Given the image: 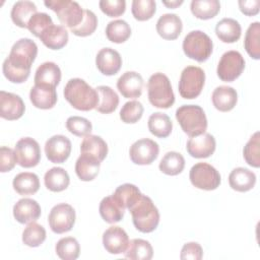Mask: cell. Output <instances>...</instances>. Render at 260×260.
Masks as SVG:
<instances>
[{"instance_id": "c3c4849f", "label": "cell", "mask_w": 260, "mask_h": 260, "mask_svg": "<svg viewBox=\"0 0 260 260\" xmlns=\"http://www.w3.org/2000/svg\"><path fill=\"white\" fill-rule=\"evenodd\" d=\"M66 128L70 133H72L75 136L85 137L90 134L92 130V125L87 119L83 117L72 116L67 119Z\"/></svg>"}, {"instance_id": "5b68a950", "label": "cell", "mask_w": 260, "mask_h": 260, "mask_svg": "<svg viewBox=\"0 0 260 260\" xmlns=\"http://www.w3.org/2000/svg\"><path fill=\"white\" fill-rule=\"evenodd\" d=\"M149 103L159 109H169L175 103V94L169 77L160 72L152 74L147 82Z\"/></svg>"}, {"instance_id": "ba28073f", "label": "cell", "mask_w": 260, "mask_h": 260, "mask_svg": "<svg viewBox=\"0 0 260 260\" xmlns=\"http://www.w3.org/2000/svg\"><path fill=\"white\" fill-rule=\"evenodd\" d=\"M205 73L198 66H187L183 69L179 80V93L182 98L192 100L197 98L204 86Z\"/></svg>"}, {"instance_id": "3957f363", "label": "cell", "mask_w": 260, "mask_h": 260, "mask_svg": "<svg viewBox=\"0 0 260 260\" xmlns=\"http://www.w3.org/2000/svg\"><path fill=\"white\" fill-rule=\"evenodd\" d=\"M132 221L136 230L141 233L153 232L159 222V212L152 200L141 194V196L129 207Z\"/></svg>"}, {"instance_id": "d6986e66", "label": "cell", "mask_w": 260, "mask_h": 260, "mask_svg": "<svg viewBox=\"0 0 260 260\" xmlns=\"http://www.w3.org/2000/svg\"><path fill=\"white\" fill-rule=\"evenodd\" d=\"M117 87L124 98L137 99L142 93L143 78L135 71H126L119 77Z\"/></svg>"}, {"instance_id": "8992f818", "label": "cell", "mask_w": 260, "mask_h": 260, "mask_svg": "<svg viewBox=\"0 0 260 260\" xmlns=\"http://www.w3.org/2000/svg\"><path fill=\"white\" fill-rule=\"evenodd\" d=\"M212 50V40L201 30H192L184 38L183 51L190 59L204 62L210 57Z\"/></svg>"}, {"instance_id": "f1b7e54d", "label": "cell", "mask_w": 260, "mask_h": 260, "mask_svg": "<svg viewBox=\"0 0 260 260\" xmlns=\"http://www.w3.org/2000/svg\"><path fill=\"white\" fill-rule=\"evenodd\" d=\"M80 152L91 155L103 161L108 154V145L106 141L98 135H87L80 144Z\"/></svg>"}, {"instance_id": "9a60e30c", "label": "cell", "mask_w": 260, "mask_h": 260, "mask_svg": "<svg viewBox=\"0 0 260 260\" xmlns=\"http://www.w3.org/2000/svg\"><path fill=\"white\" fill-rule=\"evenodd\" d=\"M25 111L22 99L12 92L0 91V116L3 119L12 121L19 119Z\"/></svg>"}, {"instance_id": "bcb514c9", "label": "cell", "mask_w": 260, "mask_h": 260, "mask_svg": "<svg viewBox=\"0 0 260 260\" xmlns=\"http://www.w3.org/2000/svg\"><path fill=\"white\" fill-rule=\"evenodd\" d=\"M143 106L138 101H130L124 104L120 111V119L127 124L138 122L143 115Z\"/></svg>"}, {"instance_id": "30bf717a", "label": "cell", "mask_w": 260, "mask_h": 260, "mask_svg": "<svg viewBox=\"0 0 260 260\" xmlns=\"http://www.w3.org/2000/svg\"><path fill=\"white\" fill-rule=\"evenodd\" d=\"M245 69V60L240 52L228 51L222 54L217 65V76L225 82L236 80Z\"/></svg>"}, {"instance_id": "f35d334b", "label": "cell", "mask_w": 260, "mask_h": 260, "mask_svg": "<svg viewBox=\"0 0 260 260\" xmlns=\"http://www.w3.org/2000/svg\"><path fill=\"white\" fill-rule=\"evenodd\" d=\"M106 36L109 41L121 44L126 42L131 36V27L123 19L112 20L106 27Z\"/></svg>"}, {"instance_id": "cb8c5ba5", "label": "cell", "mask_w": 260, "mask_h": 260, "mask_svg": "<svg viewBox=\"0 0 260 260\" xmlns=\"http://www.w3.org/2000/svg\"><path fill=\"white\" fill-rule=\"evenodd\" d=\"M211 100L215 109L220 112H229L237 105L238 93L232 86L220 85L213 90Z\"/></svg>"}, {"instance_id": "816d5d0a", "label": "cell", "mask_w": 260, "mask_h": 260, "mask_svg": "<svg viewBox=\"0 0 260 260\" xmlns=\"http://www.w3.org/2000/svg\"><path fill=\"white\" fill-rule=\"evenodd\" d=\"M17 162L16 155L13 149L7 146H1L0 148V172L6 173L11 171Z\"/></svg>"}, {"instance_id": "7bdbcfd3", "label": "cell", "mask_w": 260, "mask_h": 260, "mask_svg": "<svg viewBox=\"0 0 260 260\" xmlns=\"http://www.w3.org/2000/svg\"><path fill=\"white\" fill-rule=\"evenodd\" d=\"M46 240V230L36 221L29 222L22 233V242L28 247H39Z\"/></svg>"}, {"instance_id": "7dc6e473", "label": "cell", "mask_w": 260, "mask_h": 260, "mask_svg": "<svg viewBox=\"0 0 260 260\" xmlns=\"http://www.w3.org/2000/svg\"><path fill=\"white\" fill-rule=\"evenodd\" d=\"M98 26V18L95 14L88 9L84 10V16L82 21L75 27L70 28L71 32L78 37H87L94 32Z\"/></svg>"}, {"instance_id": "f5cc1de1", "label": "cell", "mask_w": 260, "mask_h": 260, "mask_svg": "<svg viewBox=\"0 0 260 260\" xmlns=\"http://www.w3.org/2000/svg\"><path fill=\"white\" fill-rule=\"evenodd\" d=\"M203 256V250L201 246L196 242L186 243L180 254L182 260H200Z\"/></svg>"}, {"instance_id": "9c48e42d", "label": "cell", "mask_w": 260, "mask_h": 260, "mask_svg": "<svg viewBox=\"0 0 260 260\" xmlns=\"http://www.w3.org/2000/svg\"><path fill=\"white\" fill-rule=\"evenodd\" d=\"M192 185L201 190H215L221 182L220 175L214 167L207 162L194 165L189 174Z\"/></svg>"}, {"instance_id": "277c9868", "label": "cell", "mask_w": 260, "mask_h": 260, "mask_svg": "<svg viewBox=\"0 0 260 260\" xmlns=\"http://www.w3.org/2000/svg\"><path fill=\"white\" fill-rule=\"evenodd\" d=\"M176 119L182 130L189 136L194 137L205 133L207 119L203 109L197 105H184L177 109Z\"/></svg>"}, {"instance_id": "7a4b0ae2", "label": "cell", "mask_w": 260, "mask_h": 260, "mask_svg": "<svg viewBox=\"0 0 260 260\" xmlns=\"http://www.w3.org/2000/svg\"><path fill=\"white\" fill-rule=\"evenodd\" d=\"M64 98L75 109L79 111H90L95 109L99 103V94L81 78L70 79L64 87Z\"/></svg>"}, {"instance_id": "4fadbf2b", "label": "cell", "mask_w": 260, "mask_h": 260, "mask_svg": "<svg viewBox=\"0 0 260 260\" xmlns=\"http://www.w3.org/2000/svg\"><path fill=\"white\" fill-rule=\"evenodd\" d=\"M158 152V144L149 138H142L135 141L129 149L131 160L140 166L150 165L156 159Z\"/></svg>"}, {"instance_id": "e0dca14e", "label": "cell", "mask_w": 260, "mask_h": 260, "mask_svg": "<svg viewBox=\"0 0 260 260\" xmlns=\"http://www.w3.org/2000/svg\"><path fill=\"white\" fill-rule=\"evenodd\" d=\"M216 147L214 137L209 133H203L198 136L190 137L186 149L188 153L196 158H205L210 156Z\"/></svg>"}, {"instance_id": "db71d44e", "label": "cell", "mask_w": 260, "mask_h": 260, "mask_svg": "<svg viewBox=\"0 0 260 260\" xmlns=\"http://www.w3.org/2000/svg\"><path fill=\"white\" fill-rule=\"evenodd\" d=\"M238 3L240 10L247 16H253L259 12V0H240Z\"/></svg>"}, {"instance_id": "5bb4252c", "label": "cell", "mask_w": 260, "mask_h": 260, "mask_svg": "<svg viewBox=\"0 0 260 260\" xmlns=\"http://www.w3.org/2000/svg\"><path fill=\"white\" fill-rule=\"evenodd\" d=\"M47 158L54 164H63L70 155L71 141L64 135H54L45 144Z\"/></svg>"}, {"instance_id": "4316f807", "label": "cell", "mask_w": 260, "mask_h": 260, "mask_svg": "<svg viewBox=\"0 0 260 260\" xmlns=\"http://www.w3.org/2000/svg\"><path fill=\"white\" fill-rule=\"evenodd\" d=\"M101 161L88 154L81 153L75 164V173L81 181H92L99 174Z\"/></svg>"}, {"instance_id": "44dd1931", "label": "cell", "mask_w": 260, "mask_h": 260, "mask_svg": "<svg viewBox=\"0 0 260 260\" xmlns=\"http://www.w3.org/2000/svg\"><path fill=\"white\" fill-rule=\"evenodd\" d=\"M183 23L175 13L162 14L156 22V31L165 40H176L182 32Z\"/></svg>"}, {"instance_id": "60d3db41", "label": "cell", "mask_w": 260, "mask_h": 260, "mask_svg": "<svg viewBox=\"0 0 260 260\" xmlns=\"http://www.w3.org/2000/svg\"><path fill=\"white\" fill-rule=\"evenodd\" d=\"M141 192L139 189L133 184H123L120 185L115 192L113 193V197L119 202V204L123 208L129 209V207L136 202V200L141 196Z\"/></svg>"}, {"instance_id": "b9f144b4", "label": "cell", "mask_w": 260, "mask_h": 260, "mask_svg": "<svg viewBox=\"0 0 260 260\" xmlns=\"http://www.w3.org/2000/svg\"><path fill=\"white\" fill-rule=\"evenodd\" d=\"M55 250L58 257L63 260H75L79 256L80 246L75 238L66 237L57 242Z\"/></svg>"}, {"instance_id": "8fae6325", "label": "cell", "mask_w": 260, "mask_h": 260, "mask_svg": "<svg viewBox=\"0 0 260 260\" xmlns=\"http://www.w3.org/2000/svg\"><path fill=\"white\" fill-rule=\"evenodd\" d=\"M75 217V210L70 204L59 203L51 209L48 221L55 234H64L72 230Z\"/></svg>"}, {"instance_id": "f546056e", "label": "cell", "mask_w": 260, "mask_h": 260, "mask_svg": "<svg viewBox=\"0 0 260 260\" xmlns=\"http://www.w3.org/2000/svg\"><path fill=\"white\" fill-rule=\"evenodd\" d=\"M37 6L31 1L21 0L13 4L11 9V19L19 27H27L29 19L36 14Z\"/></svg>"}, {"instance_id": "836d02e7", "label": "cell", "mask_w": 260, "mask_h": 260, "mask_svg": "<svg viewBox=\"0 0 260 260\" xmlns=\"http://www.w3.org/2000/svg\"><path fill=\"white\" fill-rule=\"evenodd\" d=\"M95 89L99 94V103L95 110L103 114L114 112L119 105V96L116 91L107 85H100Z\"/></svg>"}, {"instance_id": "ac0fdd59", "label": "cell", "mask_w": 260, "mask_h": 260, "mask_svg": "<svg viewBox=\"0 0 260 260\" xmlns=\"http://www.w3.org/2000/svg\"><path fill=\"white\" fill-rule=\"evenodd\" d=\"M95 65L102 74L115 75L122 66V58L118 51L112 48H103L96 54Z\"/></svg>"}, {"instance_id": "681fc988", "label": "cell", "mask_w": 260, "mask_h": 260, "mask_svg": "<svg viewBox=\"0 0 260 260\" xmlns=\"http://www.w3.org/2000/svg\"><path fill=\"white\" fill-rule=\"evenodd\" d=\"M52 24L54 23L49 14L45 12H38L29 19L27 28L34 36L40 38L41 35Z\"/></svg>"}, {"instance_id": "83f0119b", "label": "cell", "mask_w": 260, "mask_h": 260, "mask_svg": "<svg viewBox=\"0 0 260 260\" xmlns=\"http://www.w3.org/2000/svg\"><path fill=\"white\" fill-rule=\"evenodd\" d=\"M102 218L108 223L119 222L124 217L125 208H123L119 202L111 196H107L102 199L99 207Z\"/></svg>"}, {"instance_id": "d6a6232c", "label": "cell", "mask_w": 260, "mask_h": 260, "mask_svg": "<svg viewBox=\"0 0 260 260\" xmlns=\"http://www.w3.org/2000/svg\"><path fill=\"white\" fill-rule=\"evenodd\" d=\"M45 186L52 192H61L65 190L69 183L70 178L68 173L59 167H55L46 172L44 177Z\"/></svg>"}, {"instance_id": "d4e9b609", "label": "cell", "mask_w": 260, "mask_h": 260, "mask_svg": "<svg viewBox=\"0 0 260 260\" xmlns=\"http://www.w3.org/2000/svg\"><path fill=\"white\" fill-rule=\"evenodd\" d=\"M229 183L232 189L238 192L251 190L256 183V175L246 168H236L229 176Z\"/></svg>"}, {"instance_id": "52a82bcc", "label": "cell", "mask_w": 260, "mask_h": 260, "mask_svg": "<svg viewBox=\"0 0 260 260\" xmlns=\"http://www.w3.org/2000/svg\"><path fill=\"white\" fill-rule=\"evenodd\" d=\"M44 4L52 9L58 16L63 26L73 28L83 19L84 10L76 1L71 0H49Z\"/></svg>"}, {"instance_id": "4dcf8cb0", "label": "cell", "mask_w": 260, "mask_h": 260, "mask_svg": "<svg viewBox=\"0 0 260 260\" xmlns=\"http://www.w3.org/2000/svg\"><path fill=\"white\" fill-rule=\"evenodd\" d=\"M242 28L234 18H222L215 26V34L217 38L223 43H235L241 38Z\"/></svg>"}, {"instance_id": "74e56055", "label": "cell", "mask_w": 260, "mask_h": 260, "mask_svg": "<svg viewBox=\"0 0 260 260\" xmlns=\"http://www.w3.org/2000/svg\"><path fill=\"white\" fill-rule=\"evenodd\" d=\"M184 167H185V158L181 153L177 151L167 152L162 156L158 166L160 172L169 176L179 175L184 170Z\"/></svg>"}, {"instance_id": "1f68e13d", "label": "cell", "mask_w": 260, "mask_h": 260, "mask_svg": "<svg viewBox=\"0 0 260 260\" xmlns=\"http://www.w3.org/2000/svg\"><path fill=\"white\" fill-rule=\"evenodd\" d=\"M12 185L13 189L19 195H31L38 192L40 188V180L35 173L23 172L14 177Z\"/></svg>"}, {"instance_id": "d590c367", "label": "cell", "mask_w": 260, "mask_h": 260, "mask_svg": "<svg viewBox=\"0 0 260 260\" xmlns=\"http://www.w3.org/2000/svg\"><path fill=\"white\" fill-rule=\"evenodd\" d=\"M147 125L150 133L159 138L168 137L173 129V123L170 117L167 114L160 112L151 114Z\"/></svg>"}, {"instance_id": "ee69618b", "label": "cell", "mask_w": 260, "mask_h": 260, "mask_svg": "<svg viewBox=\"0 0 260 260\" xmlns=\"http://www.w3.org/2000/svg\"><path fill=\"white\" fill-rule=\"evenodd\" d=\"M243 155L249 166L253 168L260 167V134L258 131L250 137L244 146Z\"/></svg>"}, {"instance_id": "603a6c76", "label": "cell", "mask_w": 260, "mask_h": 260, "mask_svg": "<svg viewBox=\"0 0 260 260\" xmlns=\"http://www.w3.org/2000/svg\"><path fill=\"white\" fill-rule=\"evenodd\" d=\"M61 80L60 67L54 62H45L36 70L35 84L56 87Z\"/></svg>"}, {"instance_id": "8d00e7d4", "label": "cell", "mask_w": 260, "mask_h": 260, "mask_svg": "<svg viewBox=\"0 0 260 260\" xmlns=\"http://www.w3.org/2000/svg\"><path fill=\"white\" fill-rule=\"evenodd\" d=\"M190 8L195 17L199 19H210L219 12L220 3L217 0H193Z\"/></svg>"}, {"instance_id": "7402d4cb", "label": "cell", "mask_w": 260, "mask_h": 260, "mask_svg": "<svg viewBox=\"0 0 260 260\" xmlns=\"http://www.w3.org/2000/svg\"><path fill=\"white\" fill-rule=\"evenodd\" d=\"M31 104L42 110L52 109L57 103L56 87L35 84L29 91Z\"/></svg>"}, {"instance_id": "ab89813d", "label": "cell", "mask_w": 260, "mask_h": 260, "mask_svg": "<svg viewBox=\"0 0 260 260\" xmlns=\"http://www.w3.org/2000/svg\"><path fill=\"white\" fill-rule=\"evenodd\" d=\"M244 46L251 58L255 60L260 58V23L258 21L249 25L245 35Z\"/></svg>"}, {"instance_id": "7c38bea8", "label": "cell", "mask_w": 260, "mask_h": 260, "mask_svg": "<svg viewBox=\"0 0 260 260\" xmlns=\"http://www.w3.org/2000/svg\"><path fill=\"white\" fill-rule=\"evenodd\" d=\"M17 164L22 168L36 167L41 159V148L34 138L23 137L17 141L14 147Z\"/></svg>"}, {"instance_id": "f6af8a7d", "label": "cell", "mask_w": 260, "mask_h": 260, "mask_svg": "<svg viewBox=\"0 0 260 260\" xmlns=\"http://www.w3.org/2000/svg\"><path fill=\"white\" fill-rule=\"evenodd\" d=\"M156 10V3L153 0H133L131 11L135 19L144 21L150 19Z\"/></svg>"}, {"instance_id": "484cf974", "label": "cell", "mask_w": 260, "mask_h": 260, "mask_svg": "<svg viewBox=\"0 0 260 260\" xmlns=\"http://www.w3.org/2000/svg\"><path fill=\"white\" fill-rule=\"evenodd\" d=\"M68 31L63 25H50L40 37L43 44L51 50H60L68 42Z\"/></svg>"}, {"instance_id": "f907efd6", "label": "cell", "mask_w": 260, "mask_h": 260, "mask_svg": "<svg viewBox=\"0 0 260 260\" xmlns=\"http://www.w3.org/2000/svg\"><path fill=\"white\" fill-rule=\"evenodd\" d=\"M99 5L101 10L110 17L120 16L126 9L125 0H101Z\"/></svg>"}, {"instance_id": "ffe728a7", "label": "cell", "mask_w": 260, "mask_h": 260, "mask_svg": "<svg viewBox=\"0 0 260 260\" xmlns=\"http://www.w3.org/2000/svg\"><path fill=\"white\" fill-rule=\"evenodd\" d=\"M40 204L30 198H22L13 206V216L19 223L36 221L41 216Z\"/></svg>"}, {"instance_id": "2e32d148", "label": "cell", "mask_w": 260, "mask_h": 260, "mask_svg": "<svg viewBox=\"0 0 260 260\" xmlns=\"http://www.w3.org/2000/svg\"><path fill=\"white\" fill-rule=\"evenodd\" d=\"M103 245L110 254H121L126 251L129 238L122 228L113 225L103 234Z\"/></svg>"}, {"instance_id": "e575fe53", "label": "cell", "mask_w": 260, "mask_h": 260, "mask_svg": "<svg viewBox=\"0 0 260 260\" xmlns=\"http://www.w3.org/2000/svg\"><path fill=\"white\" fill-rule=\"evenodd\" d=\"M124 256L131 260H149L153 256V249L148 241L142 239H133L124 252Z\"/></svg>"}, {"instance_id": "11a10c76", "label": "cell", "mask_w": 260, "mask_h": 260, "mask_svg": "<svg viewBox=\"0 0 260 260\" xmlns=\"http://www.w3.org/2000/svg\"><path fill=\"white\" fill-rule=\"evenodd\" d=\"M162 4L168 6L169 8H176L178 6H180L181 4H183V0H175V1H162Z\"/></svg>"}, {"instance_id": "6da1fadb", "label": "cell", "mask_w": 260, "mask_h": 260, "mask_svg": "<svg viewBox=\"0 0 260 260\" xmlns=\"http://www.w3.org/2000/svg\"><path fill=\"white\" fill-rule=\"evenodd\" d=\"M38 55L37 44L28 39L18 40L4 60L2 70L4 76L13 83L24 82L30 73V68Z\"/></svg>"}]
</instances>
